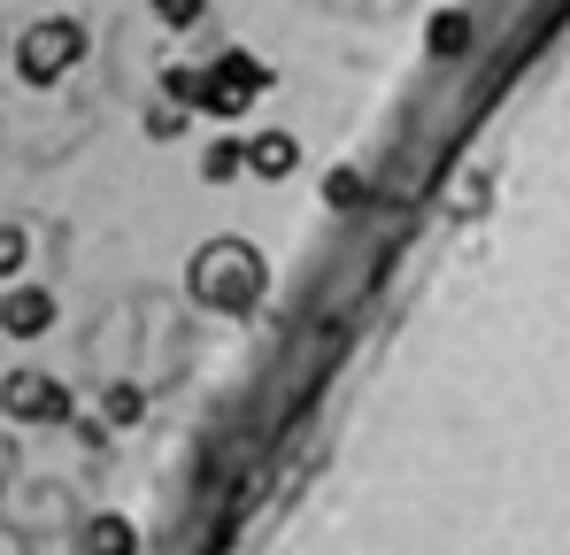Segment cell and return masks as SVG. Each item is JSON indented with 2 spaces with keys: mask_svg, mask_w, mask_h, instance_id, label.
<instances>
[{
  "mask_svg": "<svg viewBox=\"0 0 570 555\" xmlns=\"http://www.w3.org/2000/svg\"><path fill=\"white\" fill-rule=\"evenodd\" d=\"M263 285H271V263L247 240H208L193 255V301L216 309V317H247L263 301Z\"/></svg>",
  "mask_w": 570,
  "mask_h": 555,
  "instance_id": "6da1fadb",
  "label": "cell"
},
{
  "mask_svg": "<svg viewBox=\"0 0 570 555\" xmlns=\"http://www.w3.org/2000/svg\"><path fill=\"white\" fill-rule=\"evenodd\" d=\"M271 93V62L247 55V47H224L208 70H200V93H193V116H216V124H239L255 100Z\"/></svg>",
  "mask_w": 570,
  "mask_h": 555,
  "instance_id": "7a4b0ae2",
  "label": "cell"
},
{
  "mask_svg": "<svg viewBox=\"0 0 570 555\" xmlns=\"http://www.w3.org/2000/svg\"><path fill=\"white\" fill-rule=\"evenodd\" d=\"M78 62H86V23H78V16H39V23L16 39L23 86H55V78H70Z\"/></svg>",
  "mask_w": 570,
  "mask_h": 555,
  "instance_id": "3957f363",
  "label": "cell"
},
{
  "mask_svg": "<svg viewBox=\"0 0 570 555\" xmlns=\"http://www.w3.org/2000/svg\"><path fill=\"white\" fill-rule=\"evenodd\" d=\"M0 409L23 417V425H70V386L47 378V370H8L0 378Z\"/></svg>",
  "mask_w": 570,
  "mask_h": 555,
  "instance_id": "277c9868",
  "label": "cell"
},
{
  "mask_svg": "<svg viewBox=\"0 0 570 555\" xmlns=\"http://www.w3.org/2000/svg\"><path fill=\"white\" fill-rule=\"evenodd\" d=\"M55 317H62V301L47 285H8L0 293V332L8 340H39V332H55Z\"/></svg>",
  "mask_w": 570,
  "mask_h": 555,
  "instance_id": "5b68a950",
  "label": "cell"
},
{
  "mask_svg": "<svg viewBox=\"0 0 570 555\" xmlns=\"http://www.w3.org/2000/svg\"><path fill=\"white\" fill-rule=\"evenodd\" d=\"M247 171H255V178H293V171H301V139H293V132H255V139H247Z\"/></svg>",
  "mask_w": 570,
  "mask_h": 555,
  "instance_id": "8992f818",
  "label": "cell"
},
{
  "mask_svg": "<svg viewBox=\"0 0 570 555\" xmlns=\"http://www.w3.org/2000/svg\"><path fill=\"white\" fill-rule=\"evenodd\" d=\"M424 47H432V55H471V16H463V8H440V16L424 23Z\"/></svg>",
  "mask_w": 570,
  "mask_h": 555,
  "instance_id": "52a82bcc",
  "label": "cell"
},
{
  "mask_svg": "<svg viewBox=\"0 0 570 555\" xmlns=\"http://www.w3.org/2000/svg\"><path fill=\"white\" fill-rule=\"evenodd\" d=\"M239 171H247V139H216V147L200 155V178L208 185H232Z\"/></svg>",
  "mask_w": 570,
  "mask_h": 555,
  "instance_id": "ba28073f",
  "label": "cell"
},
{
  "mask_svg": "<svg viewBox=\"0 0 570 555\" xmlns=\"http://www.w3.org/2000/svg\"><path fill=\"white\" fill-rule=\"evenodd\" d=\"M100 417H108L116 432H131V425L147 417V393H139V386H108V401H100Z\"/></svg>",
  "mask_w": 570,
  "mask_h": 555,
  "instance_id": "9c48e42d",
  "label": "cell"
},
{
  "mask_svg": "<svg viewBox=\"0 0 570 555\" xmlns=\"http://www.w3.org/2000/svg\"><path fill=\"white\" fill-rule=\"evenodd\" d=\"M86 548H100V555L139 548V533H131V517H94V525H86Z\"/></svg>",
  "mask_w": 570,
  "mask_h": 555,
  "instance_id": "30bf717a",
  "label": "cell"
},
{
  "mask_svg": "<svg viewBox=\"0 0 570 555\" xmlns=\"http://www.w3.org/2000/svg\"><path fill=\"white\" fill-rule=\"evenodd\" d=\"M147 132H155V139H178V132H186V100H178V93H163V100L147 108Z\"/></svg>",
  "mask_w": 570,
  "mask_h": 555,
  "instance_id": "8fae6325",
  "label": "cell"
},
{
  "mask_svg": "<svg viewBox=\"0 0 570 555\" xmlns=\"http://www.w3.org/2000/svg\"><path fill=\"white\" fill-rule=\"evenodd\" d=\"M324 193H332V208H355V201L371 193V178H363V171H332V185H324Z\"/></svg>",
  "mask_w": 570,
  "mask_h": 555,
  "instance_id": "7c38bea8",
  "label": "cell"
},
{
  "mask_svg": "<svg viewBox=\"0 0 570 555\" xmlns=\"http://www.w3.org/2000/svg\"><path fill=\"white\" fill-rule=\"evenodd\" d=\"M23 255H31V240H23L16 224H0V278H16V271H23Z\"/></svg>",
  "mask_w": 570,
  "mask_h": 555,
  "instance_id": "4fadbf2b",
  "label": "cell"
},
{
  "mask_svg": "<svg viewBox=\"0 0 570 555\" xmlns=\"http://www.w3.org/2000/svg\"><path fill=\"white\" fill-rule=\"evenodd\" d=\"M200 8H208V0H155V16H163V23H178V31L200 23Z\"/></svg>",
  "mask_w": 570,
  "mask_h": 555,
  "instance_id": "5bb4252c",
  "label": "cell"
},
{
  "mask_svg": "<svg viewBox=\"0 0 570 555\" xmlns=\"http://www.w3.org/2000/svg\"><path fill=\"white\" fill-rule=\"evenodd\" d=\"M163 93H178V100L193 108V93H200V70H186V62H178V70H163Z\"/></svg>",
  "mask_w": 570,
  "mask_h": 555,
  "instance_id": "9a60e30c",
  "label": "cell"
}]
</instances>
